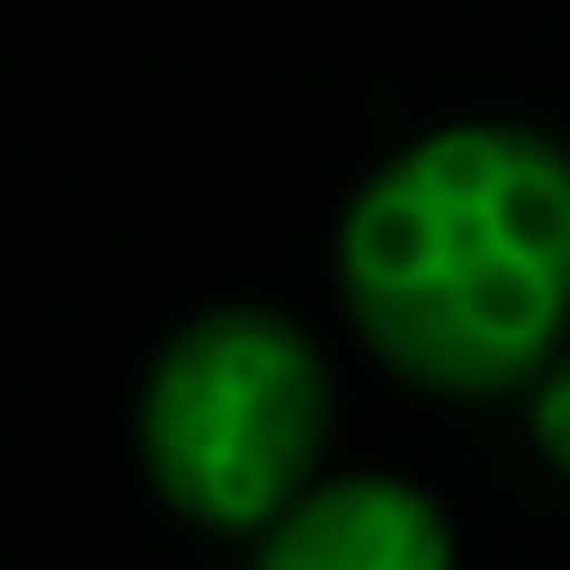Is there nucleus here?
Instances as JSON below:
<instances>
[{
	"instance_id": "obj_4",
	"label": "nucleus",
	"mask_w": 570,
	"mask_h": 570,
	"mask_svg": "<svg viewBox=\"0 0 570 570\" xmlns=\"http://www.w3.org/2000/svg\"><path fill=\"white\" fill-rule=\"evenodd\" d=\"M534 445L552 454V472H570V356L534 383Z\"/></svg>"
},
{
	"instance_id": "obj_2",
	"label": "nucleus",
	"mask_w": 570,
	"mask_h": 570,
	"mask_svg": "<svg viewBox=\"0 0 570 570\" xmlns=\"http://www.w3.org/2000/svg\"><path fill=\"white\" fill-rule=\"evenodd\" d=\"M330 374L312 338L258 303L187 321L142 383V463L160 499L223 534H267L321 463Z\"/></svg>"
},
{
	"instance_id": "obj_3",
	"label": "nucleus",
	"mask_w": 570,
	"mask_h": 570,
	"mask_svg": "<svg viewBox=\"0 0 570 570\" xmlns=\"http://www.w3.org/2000/svg\"><path fill=\"white\" fill-rule=\"evenodd\" d=\"M258 570H454V525L428 490L392 472L312 481L267 534Z\"/></svg>"
},
{
	"instance_id": "obj_1",
	"label": "nucleus",
	"mask_w": 570,
	"mask_h": 570,
	"mask_svg": "<svg viewBox=\"0 0 570 570\" xmlns=\"http://www.w3.org/2000/svg\"><path fill=\"white\" fill-rule=\"evenodd\" d=\"M365 347L428 392H517L570 330V160L517 125H445L383 160L338 223Z\"/></svg>"
}]
</instances>
